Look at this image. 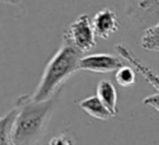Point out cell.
<instances>
[{
	"label": "cell",
	"mask_w": 159,
	"mask_h": 145,
	"mask_svg": "<svg viewBox=\"0 0 159 145\" xmlns=\"http://www.w3.org/2000/svg\"><path fill=\"white\" fill-rule=\"evenodd\" d=\"M61 92L48 100L37 102L30 94L20 95L15 103L16 114L10 138L14 145H39L55 112Z\"/></svg>",
	"instance_id": "6da1fadb"
},
{
	"label": "cell",
	"mask_w": 159,
	"mask_h": 145,
	"mask_svg": "<svg viewBox=\"0 0 159 145\" xmlns=\"http://www.w3.org/2000/svg\"><path fill=\"white\" fill-rule=\"evenodd\" d=\"M82 57L80 51L62 40L58 50L46 63L36 89L30 94L31 98L37 102H43L62 92L63 83L80 69Z\"/></svg>",
	"instance_id": "7a4b0ae2"
},
{
	"label": "cell",
	"mask_w": 159,
	"mask_h": 145,
	"mask_svg": "<svg viewBox=\"0 0 159 145\" xmlns=\"http://www.w3.org/2000/svg\"><path fill=\"white\" fill-rule=\"evenodd\" d=\"M96 32L89 15L82 14L77 16L63 32L62 40L67 41L82 55L96 46Z\"/></svg>",
	"instance_id": "3957f363"
},
{
	"label": "cell",
	"mask_w": 159,
	"mask_h": 145,
	"mask_svg": "<svg viewBox=\"0 0 159 145\" xmlns=\"http://www.w3.org/2000/svg\"><path fill=\"white\" fill-rule=\"evenodd\" d=\"M127 16L138 26L150 27L159 22V0H124Z\"/></svg>",
	"instance_id": "277c9868"
},
{
	"label": "cell",
	"mask_w": 159,
	"mask_h": 145,
	"mask_svg": "<svg viewBox=\"0 0 159 145\" xmlns=\"http://www.w3.org/2000/svg\"><path fill=\"white\" fill-rule=\"evenodd\" d=\"M125 66V61L120 56L109 53H92L83 56L80 62V69L91 71L96 73H109L118 71Z\"/></svg>",
	"instance_id": "5b68a950"
},
{
	"label": "cell",
	"mask_w": 159,
	"mask_h": 145,
	"mask_svg": "<svg viewBox=\"0 0 159 145\" xmlns=\"http://www.w3.org/2000/svg\"><path fill=\"white\" fill-rule=\"evenodd\" d=\"M92 25H93L96 36L103 40H107L111 35L117 32L119 29L118 16L109 7H104L97 11L92 19Z\"/></svg>",
	"instance_id": "8992f818"
},
{
	"label": "cell",
	"mask_w": 159,
	"mask_h": 145,
	"mask_svg": "<svg viewBox=\"0 0 159 145\" xmlns=\"http://www.w3.org/2000/svg\"><path fill=\"white\" fill-rule=\"evenodd\" d=\"M116 50H117V52L119 53V56H120L125 62H128L130 66H133V67L135 68V71L139 72V73L147 79V82H149V83H150L155 89H158V92H159V74H157L149 66H147V64H144L142 61H139V59L134 56V53H133L129 48H127L124 45L118 43V45L116 46Z\"/></svg>",
	"instance_id": "52a82bcc"
},
{
	"label": "cell",
	"mask_w": 159,
	"mask_h": 145,
	"mask_svg": "<svg viewBox=\"0 0 159 145\" xmlns=\"http://www.w3.org/2000/svg\"><path fill=\"white\" fill-rule=\"evenodd\" d=\"M77 104L82 110H84L89 116L94 119L107 120L111 116H113L97 95H89L81 100H77Z\"/></svg>",
	"instance_id": "ba28073f"
},
{
	"label": "cell",
	"mask_w": 159,
	"mask_h": 145,
	"mask_svg": "<svg viewBox=\"0 0 159 145\" xmlns=\"http://www.w3.org/2000/svg\"><path fill=\"white\" fill-rule=\"evenodd\" d=\"M96 95L99 98V100L104 104V107L114 116L118 112V108H117V90H116L114 86L107 79L99 81L98 84H97V94Z\"/></svg>",
	"instance_id": "9c48e42d"
},
{
	"label": "cell",
	"mask_w": 159,
	"mask_h": 145,
	"mask_svg": "<svg viewBox=\"0 0 159 145\" xmlns=\"http://www.w3.org/2000/svg\"><path fill=\"white\" fill-rule=\"evenodd\" d=\"M140 46L147 51L159 52V22L144 30L140 38Z\"/></svg>",
	"instance_id": "30bf717a"
},
{
	"label": "cell",
	"mask_w": 159,
	"mask_h": 145,
	"mask_svg": "<svg viewBox=\"0 0 159 145\" xmlns=\"http://www.w3.org/2000/svg\"><path fill=\"white\" fill-rule=\"evenodd\" d=\"M16 114V108L14 107L4 115L0 116V145H14L10 138L11 124Z\"/></svg>",
	"instance_id": "8fae6325"
},
{
	"label": "cell",
	"mask_w": 159,
	"mask_h": 145,
	"mask_svg": "<svg viewBox=\"0 0 159 145\" xmlns=\"http://www.w3.org/2000/svg\"><path fill=\"white\" fill-rule=\"evenodd\" d=\"M116 81L122 87H130L135 83V71L125 64L116 71Z\"/></svg>",
	"instance_id": "7c38bea8"
},
{
	"label": "cell",
	"mask_w": 159,
	"mask_h": 145,
	"mask_svg": "<svg viewBox=\"0 0 159 145\" xmlns=\"http://www.w3.org/2000/svg\"><path fill=\"white\" fill-rule=\"evenodd\" d=\"M48 145H75V143H73L72 138H71L68 134L61 133V134L53 136V138L50 140Z\"/></svg>",
	"instance_id": "4fadbf2b"
},
{
	"label": "cell",
	"mask_w": 159,
	"mask_h": 145,
	"mask_svg": "<svg viewBox=\"0 0 159 145\" xmlns=\"http://www.w3.org/2000/svg\"><path fill=\"white\" fill-rule=\"evenodd\" d=\"M143 103L147 104V105L153 107V108H154L155 110H158V113H159V92L155 93V94H150V95H148L147 98H144V99H143Z\"/></svg>",
	"instance_id": "5bb4252c"
},
{
	"label": "cell",
	"mask_w": 159,
	"mask_h": 145,
	"mask_svg": "<svg viewBox=\"0 0 159 145\" xmlns=\"http://www.w3.org/2000/svg\"><path fill=\"white\" fill-rule=\"evenodd\" d=\"M21 0H0V2H4V4H10V5H17Z\"/></svg>",
	"instance_id": "9a60e30c"
}]
</instances>
